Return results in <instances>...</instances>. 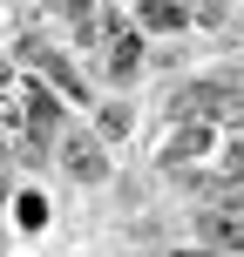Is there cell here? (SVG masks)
<instances>
[{
    "label": "cell",
    "instance_id": "cell-2",
    "mask_svg": "<svg viewBox=\"0 0 244 257\" xmlns=\"http://www.w3.org/2000/svg\"><path fill=\"white\" fill-rule=\"evenodd\" d=\"M21 223H27V230H34V223H48V210H41V196H34V190L21 196Z\"/></svg>",
    "mask_w": 244,
    "mask_h": 257
},
{
    "label": "cell",
    "instance_id": "cell-3",
    "mask_svg": "<svg viewBox=\"0 0 244 257\" xmlns=\"http://www.w3.org/2000/svg\"><path fill=\"white\" fill-rule=\"evenodd\" d=\"M183 257H217V250H183Z\"/></svg>",
    "mask_w": 244,
    "mask_h": 257
},
{
    "label": "cell",
    "instance_id": "cell-1",
    "mask_svg": "<svg viewBox=\"0 0 244 257\" xmlns=\"http://www.w3.org/2000/svg\"><path fill=\"white\" fill-rule=\"evenodd\" d=\"M61 163L75 169L82 183H102V176H109V163H102V142H95V136H68V142H61Z\"/></svg>",
    "mask_w": 244,
    "mask_h": 257
}]
</instances>
